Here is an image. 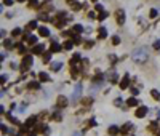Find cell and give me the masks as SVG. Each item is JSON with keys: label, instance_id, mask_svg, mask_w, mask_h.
I'll list each match as a JSON object with an SVG mask.
<instances>
[{"label": "cell", "instance_id": "d590c367", "mask_svg": "<svg viewBox=\"0 0 160 136\" xmlns=\"http://www.w3.org/2000/svg\"><path fill=\"white\" fill-rule=\"evenodd\" d=\"M16 50H18V53H21V55L26 53V48H24V45H22V43H18V45H16Z\"/></svg>", "mask_w": 160, "mask_h": 136}, {"label": "cell", "instance_id": "836d02e7", "mask_svg": "<svg viewBox=\"0 0 160 136\" xmlns=\"http://www.w3.org/2000/svg\"><path fill=\"white\" fill-rule=\"evenodd\" d=\"M29 8H38L40 5H38V0H29Z\"/></svg>", "mask_w": 160, "mask_h": 136}, {"label": "cell", "instance_id": "4fadbf2b", "mask_svg": "<svg viewBox=\"0 0 160 136\" xmlns=\"http://www.w3.org/2000/svg\"><path fill=\"white\" fill-rule=\"evenodd\" d=\"M107 133H109L111 136H117V134L120 133V128H118L117 125H111L109 128H107Z\"/></svg>", "mask_w": 160, "mask_h": 136}, {"label": "cell", "instance_id": "8992f818", "mask_svg": "<svg viewBox=\"0 0 160 136\" xmlns=\"http://www.w3.org/2000/svg\"><path fill=\"white\" fill-rule=\"evenodd\" d=\"M61 50H64V48H62V45H59L58 42H56V40H51V45H50V50H48V51L50 53H59L61 51Z\"/></svg>", "mask_w": 160, "mask_h": 136}, {"label": "cell", "instance_id": "94428289", "mask_svg": "<svg viewBox=\"0 0 160 136\" xmlns=\"http://www.w3.org/2000/svg\"><path fill=\"white\" fill-rule=\"evenodd\" d=\"M43 2H45V3H48V2H51V0H43Z\"/></svg>", "mask_w": 160, "mask_h": 136}, {"label": "cell", "instance_id": "6f0895ef", "mask_svg": "<svg viewBox=\"0 0 160 136\" xmlns=\"http://www.w3.org/2000/svg\"><path fill=\"white\" fill-rule=\"evenodd\" d=\"M16 2H18V3H24L26 0H16Z\"/></svg>", "mask_w": 160, "mask_h": 136}, {"label": "cell", "instance_id": "44dd1931", "mask_svg": "<svg viewBox=\"0 0 160 136\" xmlns=\"http://www.w3.org/2000/svg\"><path fill=\"white\" fill-rule=\"evenodd\" d=\"M51 120H55V122H61V120H62L61 112H59V111H55L53 114H51Z\"/></svg>", "mask_w": 160, "mask_h": 136}, {"label": "cell", "instance_id": "b9f144b4", "mask_svg": "<svg viewBox=\"0 0 160 136\" xmlns=\"http://www.w3.org/2000/svg\"><path fill=\"white\" fill-rule=\"evenodd\" d=\"M27 43H29V45H35V43H37V37H35V35H31L29 40H27Z\"/></svg>", "mask_w": 160, "mask_h": 136}, {"label": "cell", "instance_id": "9c48e42d", "mask_svg": "<svg viewBox=\"0 0 160 136\" xmlns=\"http://www.w3.org/2000/svg\"><path fill=\"white\" fill-rule=\"evenodd\" d=\"M135 115L138 117V118H144V117L147 115V107H146V106H139L138 109H136Z\"/></svg>", "mask_w": 160, "mask_h": 136}, {"label": "cell", "instance_id": "603a6c76", "mask_svg": "<svg viewBox=\"0 0 160 136\" xmlns=\"http://www.w3.org/2000/svg\"><path fill=\"white\" fill-rule=\"evenodd\" d=\"M27 90H40V83L38 82H29L27 83Z\"/></svg>", "mask_w": 160, "mask_h": 136}, {"label": "cell", "instance_id": "cb8c5ba5", "mask_svg": "<svg viewBox=\"0 0 160 136\" xmlns=\"http://www.w3.org/2000/svg\"><path fill=\"white\" fill-rule=\"evenodd\" d=\"M61 67H62V63H58V61L51 63V71H53V72H58V71H61Z\"/></svg>", "mask_w": 160, "mask_h": 136}, {"label": "cell", "instance_id": "8d00e7d4", "mask_svg": "<svg viewBox=\"0 0 160 136\" xmlns=\"http://www.w3.org/2000/svg\"><path fill=\"white\" fill-rule=\"evenodd\" d=\"M87 67H88V59H82V61H80V69L85 71Z\"/></svg>", "mask_w": 160, "mask_h": 136}, {"label": "cell", "instance_id": "f907efd6", "mask_svg": "<svg viewBox=\"0 0 160 136\" xmlns=\"http://www.w3.org/2000/svg\"><path fill=\"white\" fill-rule=\"evenodd\" d=\"M154 50H160V40H157V42H154Z\"/></svg>", "mask_w": 160, "mask_h": 136}, {"label": "cell", "instance_id": "ac0fdd59", "mask_svg": "<svg viewBox=\"0 0 160 136\" xmlns=\"http://www.w3.org/2000/svg\"><path fill=\"white\" fill-rule=\"evenodd\" d=\"M38 35L40 37H50V31H48V27H38Z\"/></svg>", "mask_w": 160, "mask_h": 136}, {"label": "cell", "instance_id": "f6af8a7d", "mask_svg": "<svg viewBox=\"0 0 160 136\" xmlns=\"http://www.w3.org/2000/svg\"><path fill=\"white\" fill-rule=\"evenodd\" d=\"M122 103H123V99H122V98H117L115 101H114V104H115L117 107H122Z\"/></svg>", "mask_w": 160, "mask_h": 136}, {"label": "cell", "instance_id": "ee69618b", "mask_svg": "<svg viewBox=\"0 0 160 136\" xmlns=\"http://www.w3.org/2000/svg\"><path fill=\"white\" fill-rule=\"evenodd\" d=\"M120 43V37L118 35H114L112 37V45H118Z\"/></svg>", "mask_w": 160, "mask_h": 136}, {"label": "cell", "instance_id": "816d5d0a", "mask_svg": "<svg viewBox=\"0 0 160 136\" xmlns=\"http://www.w3.org/2000/svg\"><path fill=\"white\" fill-rule=\"evenodd\" d=\"M15 0H3V5H7V7H10V5H13Z\"/></svg>", "mask_w": 160, "mask_h": 136}, {"label": "cell", "instance_id": "4dcf8cb0", "mask_svg": "<svg viewBox=\"0 0 160 136\" xmlns=\"http://www.w3.org/2000/svg\"><path fill=\"white\" fill-rule=\"evenodd\" d=\"M26 27H27V31H34V29L37 27V21H35V19H34V21H29Z\"/></svg>", "mask_w": 160, "mask_h": 136}, {"label": "cell", "instance_id": "52a82bcc", "mask_svg": "<svg viewBox=\"0 0 160 136\" xmlns=\"http://www.w3.org/2000/svg\"><path fill=\"white\" fill-rule=\"evenodd\" d=\"M120 90H127L130 87V75L128 74H125V75L122 77V80H120Z\"/></svg>", "mask_w": 160, "mask_h": 136}, {"label": "cell", "instance_id": "7c38bea8", "mask_svg": "<svg viewBox=\"0 0 160 136\" xmlns=\"http://www.w3.org/2000/svg\"><path fill=\"white\" fill-rule=\"evenodd\" d=\"M31 51L34 53V55H43V51H45V45H35Z\"/></svg>", "mask_w": 160, "mask_h": 136}, {"label": "cell", "instance_id": "11a10c76", "mask_svg": "<svg viewBox=\"0 0 160 136\" xmlns=\"http://www.w3.org/2000/svg\"><path fill=\"white\" fill-rule=\"evenodd\" d=\"M0 80H2V83H5V82H7V75H5V74H3V75H2V78H0Z\"/></svg>", "mask_w": 160, "mask_h": 136}, {"label": "cell", "instance_id": "bcb514c9", "mask_svg": "<svg viewBox=\"0 0 160 136\" xmlns=\"http://www.w3.org/2000/svg\"><path fill=\"white\" fill-rule=\"evenodd\" d=\"M130 91H131V95H133V96H136V95L139 93V90H138V88H135V87H130Z\"/></svg>", "mask_w": 160, "mask_h": 136}, {"label": "cell", "instance_id": "484cf974", "mask_svg": "<svg viewBox=\"0 0 160 136\" xmlns=\"http://www.w3.org/2000/svg\"><path fill=\"white\" fill-rule=\"evenodd\" d=\"M69 67H71V77L77 78L78 77V67L77 66H69Z\"/></svg>", "mask_w": 160, "mask_h": 136}, {"label": "cell", "instance_id": "e575fe53", "mask_svg": "<svg viewBox=\"0 0 160 136\" xmlns=\"http://www.w3.org/2000/svg\"><path fill=\"white\" fill-rule=\"evenodd\" d=\"M107 16H109V13H107V11H102V13L98 15V18H96V19H98V21H104Z\"/></svg>", "mask_w": 160, "mask_h": 136}, {"label": "cell", "instance_id": "60d3db41", "mask_svg": "<svg viewBox=\"0 0 160 136\" xmlns=\"http://www.w3.org/2000/svg\"><path fill=\"white\" fill-rule=\"evenodd\" d=\"M95 11H99V13H102V11H104V7H102L101 3H95Z\"/></svg>", "mask_w": 160, "mask_h": 136}, {"label": "cell", "instance_id": "03108f58", "mask_svg": "<svg viewBox=\"0 0 160 136\" xmlns=\"http://www.w3.org/2000/svg\"><path fill=\"white\" fill-rule=\"evenodd\" d=\"M133 136H135V134H133Z\"/></svg>", "mask_w": 160, "mask_h": 136}, {"label": "cell", "instance_id": "f5cc1de1", "mask_svg": "<svg viewBox=\"0 0 160 136\" xmlns=\"http://www.w3.org/2000/svg\"><path fill=\"white\" fill-rule=\"evenodd\" d=\"M88 18H90V19H95V18H98V16H96V15H95V11H90Z\"/></svg>", "mask_w": 160, "mask_h": 136}, {"label": "cell", "instance_id": "3957f363", "mask_svg": "<svg viewBox=\"0 0 160 136\" xmlns=\"http://www.w3.org/2000/svg\"><path fill=\"white\" fill-rule=\"evenodd\" d=\"M67 104H69V99H67L66 96L59 95L58 98H56V107H59V109H64Z\"/></svg>", "mask_w": 160, "mask_h": 136}, {"label": "cell", "instance_id": "30bf717a", "mask_svg": "<svg viewBox=\"0 0 160 136\" xmlns=\"http://www.w3.org/2000/svg\"><path fill=\"white\" fill-rule=\"evenodd\" d=\"M37 120H38V115H31V117L24 122V125L29 127V128H34V127H35V123H37Z\"/></svg>", "mask_w": 160, "mask_h": 136}, {"label": "cell", "instance_id": "5bb4252c", "mask_svg": "<svg viewBox=\"0 0 160 136\" xmlns=\"http://www.w3.org/2000/svg\"><path fill=\"white\" fill-rule=\"evenodd\" d=\"M93 127H96V120H95V118H90V120H87V122H85V127H83V131H87V130H90V128H93Z\"/></svg>", "mask_w": 160, "mask_h": 136}, {"label": "cell", "instance_id": "7bdbcfd3", "mask_svg": "<svg viewBox=\"0 0 160 136\" xmlns=\"http://www.w3.org/2000/svg\"><path fill=\"white\" fill-rule=\"evenodd\" d=\"M47 115H48V112H47V111H42V112L38 114V120H43V118L47 117Z\"/></svg>", "mask_w": 160, "mask_h": 136}, {"label": "cell", "instance_id": "f35d334b", "mask_svg": "<svg viewBox=\"0 0 160 136\" xmlns=\"http://www.w3.org/2000/svg\"><path fill=\"white\" fill-rule=\"evenodd\" d=\"M3 47L5 48H11V47H13V43H11L10 38H5V40H3Z\"/></svg>", "mask_w": 160, "mask_h": 136}, {"label": "cell", "instance_id": "6da1fadb", "mask_svg": "<svg viewBox=\"0 0 160 136\" xmlns=\"http://www.w3.org/2000/svg\"><path fill=\"white\" fill-rule=\"evenodd\" d=\"M131 58L136 64H144L147 63L149 59V55H147V48L146 47H139V48H135V51L131 53Z\"/></svg>", "mask_w": 160, "mask_h": 136}, {"label": "cell", "instance_id": "f1b7e54d", "mask_svg": "<svg viewBox=\"0 0 160 136\" xmlns=\"http://www.w3.org/2000/svg\"><path fill=\"white\" fill-rule=\"evenodd\" d=\"M72 47H74V42H71V40H66V42H64V45H62V48H64L66 51H71Z\"/></svg>", "mask_w": 160, "mask_h": 136}, {"label": "cell", "instance_id": "7dc6e473", "mask_svg": "<svg viewBox=\"0 0 160 136\" xmlns=\"http://www.w3.org/2000/svg\"><path fill=\"white\" fill-rule=\"evenodd\" d=\"M93 40H88V42H85V45H83V48H91V47H93Z\"/></svg>", "mask_w": 160, "mask_h": 136}, {"label": "cell", "instance_id": "db71d44e", "mask_svg": "<svg viewBox=\"0 0 160 136\" xmlns=\"http://www.w3.org/2000/svg\"><path fill=\"white\" fill-rule=\"evenodd\" d=\"M109 59L112 61V64H115V63H117V58H115L114 55H111V56H109Z\"/></svg>", "mask_w": 160, "mask_h": 136}, {"label": "cell", "instance_id": "7402d4cb", "mask_svg": "<svg viewBox=\"0 0 160 136\" xmlns=\"http://www.w3.org/2000/svg\"><path fill=\"white\" fill-rule=\"evenodd\" d=\"M38 80H40V82H50L51 78L48 77L47 72H38Z\"/></svg>", "mask_w": 160, "mask_h": 136}, {"label": "cell", "instance_id": "2e32d148", "mask_svg": "<svg viewBox=\"0 0 160 136\" xmlns=\"http://www.w3.org/2000/svg\"><path fill=\"white\" fill-rule=\"evenodd\" d=\"M139 104V101L136 99V96H131V98H128V101H127V106L128 107H135V106H138Z\"/></svg>", "mask_w": 160, "mask_h": 136}, {"label": "cell", "instance_id": "e0dca14e", "mask_svg": "<svg viewBox=\"0 0 160 136\" xmlns=\"http://www.w3.org/2000/svg\"><path fill=\"white\" fill-rule=\"evenodd\" d=\"M102 80H104V77H102V74H101V72H98V74H96V75L93 77V83H96L98 87L102 83Z\"/></svg>", "mask_w": 160, "mask_h": 136}, {"label": "cell", "instance_id": "be15d7a7", "mask_svg": "<svg viewBox=\"0 0 160 136\" xmlns=\"http://www.w3.org/2000/svg\"><path fill=\"white\" fill-rule=\"evenodd\" d=\"M91 2H93V3H96V0H91Z\"/></svg>", "mask_w": 160, "mask_h": 136}, {"label": "cell", "instance_id": "e7e4bbea", "mask_svg": "<svg viewBox=\"0 0 160 136\" xmlns=\"http://www.w3.org/2000/svg\"><path fill=\"white\" fill-rule=\"evenodd\" d=\"M18 136H21V134H18Z\"/></svg>", "mask_w": 160, "mask_h": 136}, {"label": "cell", "instance_id": "6125c7cd", "mask_svg": "<svg viewBox=\"0 0 160 136\" xmlns=\"http://www.w3.org/2000/svg\"><path fill=\"white\" fill-rule=\"evenodd\" d=\"M158 120H160V111H158Z\"/></svg>", "mask_w": 160, "mask_h": 136}, {"label": "cell", "instance_id": "91938a15", "mask_svg": "<svg viewBox=\"0 0 160 136\" xmlns=\"http://www.w3.org/2000/svg\"><path fill=\"white\" fill-rule=\"evenodd\" d=\"M74 136H82V134H80V133H74Z\"/></svg>", "mask_w": 160, "mask_h": 136}, {"label": "cell", "instance_id": "680465c9", "mask_svg": "<svg viewBox=\"0 0 160 136\" xmlns=\"http://www.w3.org/2000/svg\"><path fill=\"white\" fill-rule=\"evenodd\" d=\"M27 136H35V133H29V134H27Z\"/></svg>", "mask_w": 160, "mask_h": 136}, {"label": "cell", "instance_id": "c3c4849f", "mask_svg": "<svg viewBox=\"0 0 160 136\" xmlns=\"http://www.w3.org/2000/svg\"><path fill=\"white\" fill-rule=\"evenodd\" d=\"M0 128H2V133L5 134V133H10V128L7 127V125H0Z\"/></svg>", "mask_w": 160, "mask_h": 136}, {"label": "cell", "instance_id": "7a4b0ae2", "mask_svg": "<svg viewBox=\"0 0 160 136\" xmlns=\"http://www.w3.org/2000/svg\"><path fill=\"white\" fill-rule=\"evenodd\" d=\"M34 64V58H32V55H24L22 56V61H21V72H26V71H29V67Z\"/></svg>", "mask_w": 160, "mask_h": 136}, {"label": "cell", "instance_id": "5b68a950", "mask_svg": "<svg viewBox=\"0 0 160 136\" xmlns=\"http://www.w3.org/2000/svg\"><path fill=\"white\" fill-rule=\"evenodd\" d=\"M115 19H117V24L118 26H123L125 24V19H127V18H125V11L123 10H117L115 11Z\"/></svg>", "mask_w": 160, "mask_h": 136}, {"label": "cell", "instance_id": "ba28073f", "mask_svg": "<svg viewBox=\"0 0 160 136\" xmlns=\"http://www.w3.org/2000/svg\"><path fill=\"white\" fill-rule=\"evenodd\" d=\"M131 131H133V123H130V122H127L125 125H122V128H120V133H122V136L128 134V133H131Z\"/></svg>", "mask_w": 160, "mask_h": 136}, {"label": "cell", "instance_id": "74e56055", "mask_svg": "<svg viewBox=\"0 0 160 136\" xmlns=\"http://www.w3.org/2000/svg\"><path fill=\"white\" fill-rule=\"evenodd\" d=\"M29 131V127H26L24 123H22V125L19 127V134H24V133H27Z\"/></svg>", "mask_w": 160, "mask_h": 136}, {"label": "cell", "instance_id": "9a60e30c", "mask_svg": "<svg viewBox=\"0 0 160 136\" xmlns=\"http://www.w3.org/2000/svg\"><path fill=\"white\" fill-rule=\"evenodd\" d=\"M80 61H82V56H80L78 53H75L72 56V59L69 61V66H77V63H80Z\"/></svg>", "mask_w": 160, "mask_h": 136}, {"label": "cell", "instance_id": "277c9868", "mask_svg": "<svg viewBox=\"0 0 160 136\" xmlns=\"http://www.w3.org/2000/svg\"><path fill=\"white\" fill-rule=\"evenodd\" d=\"M82 87H83V85H82V82H78L77 85H75V88H74V95H72V103H75V101L80 98V93H82Z\"/></svg>", "mask_w": 160, "mask_h": 136}, {"label": "cell", "instance_id": "ffe728a7", "mask_svg": "<svg viewBox=\"0 0 160 136\" xmlns=\"http://www.w3.org/2000/svg\"><path fill=\"white\" fill-rule=\"evenodd\" d=\"M106 37H107L106 27L104 26H99V29H98V38H106Z\"/></svg>", "mask_w": 160, "mask_h": 136}, {"label": "cell", "instance_id": "83f0119b", "mask_svg": "<svg viewBox=\"0 0 160 136\" xmlns=\"http://www.w3.org/2000/svg\"><path fill=\"white\" fill-rule=\"evenodd\" d=\"M19 35H22V29H19V27H15L13 31H11V37H19Z\"/></svg>", "mask_w": 160, "mask_h": 136}, {"label": "cell", "instance_id": "f546056e", "mask_svg": "<svg viewBox=\"0 0 160 136\" xmlns=\"http://www.w3.org/2000/svg\"><path fill=\"white\" fill-rule=\"evenodd\" d=\"M71 8H72V11H78V10H82V8H83V5H82V3H78V2H74V3L71 5Z\"/></svg>", "mask_w": 160, "mask_h": 136}, {"label": "cell", "instance_id": "9f6ffc18", "mask_svg": "<svg viewBox=\"0 0 160 136\" xmlns=\"http://www.w3.org/2000/svg\"><path fill=\"white\" fill-rule=\"evenodd\" d=\"M74 2H75V0H66V3H67V5H72Z\"/></svg>", "mask_w": 160, "mask_h": 136}, {"label": "cell", "instance_id": "d4e9b609", "mask_svg": "<svg viewBox=\"0 0 160 136\" xmlns=\"http://www.w3.org/2000/svg\"><path fill=\"white\" fill-rule=\"evenodd\" d=\"M37 18H38L40 21H43V22L50 21V16L47 15V11H42V13H38V16H37Z\"/></svg>", "mask_w": 160, "mask_h": 136}, {"label": "cell", "instance_id": "8fae6325", "mask_svg": "<svg viewBox=\"0 0 160 136\" xmlns=\"http://www.w3.org/2000/svg\"><path fill=\"white\" fill-rule=\"evenodd\" d=\"M80 104H82L83 107H90L91 104H93V98H91V96H87V98H82V99H80Z\"/></svg>", "mask_w": 160, "mask_h": 136}, {"label": "cell", "instance_id": "d6a6232c", "mask_svg": "<svg viewBox=\"0 0 160 136\" xmlns=\"http://www.w3.org/2000/svg\"><path fill=\"white\" fill-rule=\"evenodd\" d=\"M151 96L155 101H160V93H158V90H151Z\"/></svg>", "mask_w": 160, "mask_h": 136}, {"label": "cell", "instance_id": "1f68e13d", "mask_svg": "<svg viewBox=\"0 0 160 136\" xmlns=\"http://www.w3.org/2000/svg\"><path fill=\"white\" fill-rule=\"evenodd\" d=\"M50 59H51V53H50V51H47V53H43V55H42V61H43V64H45V63H50Z\"/></svg>", "mask_w": 160, "mask_h": 136}, {"label": "cell", "instance_id": "681fc988", "mask_svg": "<svg viewBox=\"0 0 160 136\" xmlns=\"http://www.w3.org/2000/svg\"><path fill=\"white\" fill-rule=\"evenodd\" d=\"M72 42L78 45V43H82V38H80V35H75V37H74V40H72Z\"/></svg>", "mask_w": 160, "mask_h": 136}, {"label": "cell", "instance_id": "ab89813d", "mask_svg": "<svg viewBox=\"0 0 160 136\" xmlns=\"http://www.w3.org/2000/svg\"><path fill=\"white\" fill-rule=\"evenodd\" d=\"M149 16H151L152 19H154V18H157V16H158V11H157L155 8H152V10L149 11Z\"/></svg>", "mask_w": 160, "mask_h": 136}, {"label": "cell", "instance_id": "4316f807", "mask_svg": "<svg viewBox=\"0 0 160 136\" xmlns=\"http://www.w3.org/2000/svg\"><path fill=\"white\" fill-rule=\"evenodd\" d=\"M117 80H118V74L117 72H111L109 74V82L111 83H117Z\"/></svg>", "mask_w": 160, "mask_h": 136}, {"label": "cell", "instance_id": "d6986e66", "mask_svg": "<svg viewBox=\"0 0 160 136\" xmlns=\"http://www.w3.org/2000/svg\"><path fill=\"white\" fill-rule=\"evenodd\" d=\"M5 117H7V118H8V120H10L11 123H13V125H18V127H21V123H19V120H18V118H15L13 115H11V114H10V112H7V114H5Z\"/></svg>", "mask_w": 160, "mask_h": 136}]
</instances>
